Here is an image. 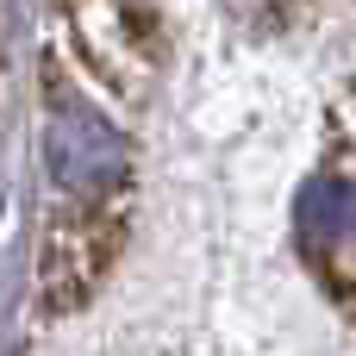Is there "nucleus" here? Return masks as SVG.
<instances>
[{
    "label": "nucleus",
    "instance_id": "obj_1",
    "mask_svg": "<svg viewBox=\"0 0 356 356\" xmlns=\"http://www.w3.org/2000/svg\"><path fill=\"white\" fill-rule=\"evenodd\" d=\"M119 257V213H69L44 244V307H81Z\"/></svg>",
    "mask_w": 356,
    "mask_h": 356
}]
</instances>
